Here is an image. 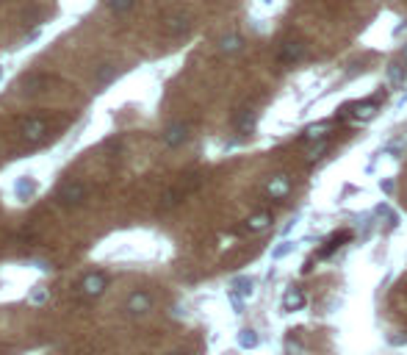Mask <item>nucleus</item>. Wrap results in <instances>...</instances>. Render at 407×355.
I'll use <instances>...</instances> for the list:
<instances>
[{
	"instance_id": "nucleus-11",
	"label": "nucleus",
	"mask_w": 407,
	"mask_h": 355,
	"mask_svg": "<svg viewBox=\"0 0 407 355\" xmlns=\"http://www.w3.org/2000/svg\"><path fill=\"white\" fill-rule=\"evenodd\" d=\"M269 225H272V214H269V211H260V214H255V217H249L244 228H247L249 233H260V231H266Z\"/></svg>"
},
{
	"instance_id": "nucleus-1",
	"label": "nucleus",
	"mask_w": 407,
	"mask_h": 355,
	"mask_svg": "<svg viewBox=\"0 0 407 355\" xmlns=\"http://www.w3.org/2000/svg\"><path fill=\"white\" fill-rule=\"evenodd\" d=\"M86 197V186L81 181H67L58 192H56V200L61 208H72V206H81Z\"/></svg>"
},
{
	"instance_id": "nucleus-22",
	"label": "nucleus",
	"mask_w": 407,
	"mask_h": 355,
	"mask_svg": "<svg viewBox=\"0 0 407 355\" xmlns=\"http://www.w3.org/2000/svg\"><path fill=\"white\" fill-rule=\"evenodd\" d=\"M324 147H327L324 142H322V145H316V147L310 150V158H319V153H324Z\"/></svg>"
},
{
	"instance_id": "nucleus-16",
	"label": "nucleus",
	"mask_w": 407,
	"mask_h": 355,
	"mask_svg": "<svg viewBox=\"0 0 407 355\" xmlns=\"http://www.w3.org/2000/svg\"><path fill=\"white\" fill-rule=\"evenodd\" d=\"M238 47H241V36H238V33H230V36L222 39V50H224V53H235Z\"/></svg>"
},
{
	"instance_id": "nucleus-19",
	"label": "nucleus",
	"mask_w": 407,
	"mask_h": 355,
	"mask_svg": "<svg viewBox=\"0 0 407 355\" xmlns=\"http://www.w3.org/2000/svg\"><path fill=\"white\" fill-rule=\"evenodd\" d=\"M255 345H258L255 331H244V333H241V347H255Z\"/></svg>"
},
{
	"instance_id": "nucleus-10",
	"label": "nucleus",
	"mask_w": 407,
	"mask_h": 355,
	"mask_svg": "<svg viewBox=\"0 0 407 355\" xmlns=\"http://www.w3.org/2000/svg\"><path fill=\"white\" fill-rule=\"evenodd\" d=\"M302 56H305V44L288 42V44L283 47V53H280V61H283V64H294V61H299Z\"/></svg>"
},
{
	"instance_id": "nucleus-12",
	"label": "nucleus",
	"mask_w": 407,
	"mask_h": 355,
	"mask_svg": "<svg viewBox=\"0 0 407 355\" xmlns=\"http://www.w3.org/2000/svg\"><path fill=\"white\" fill-rule=\"evenodd\" d=\"M106 6L114 17H128L136 8V0H106Z\"/></svg>"
},
{
	"instance_id": "nucleus-14",
	"label": "nucleus",
	"mask_w": 407,
	"mask_h": 355,
	"mask_svg": "<svg viewBox=\"0 0 407 355\" xmlns=\"http://www.w3.org/2000/svg\"><path fill=\"white\" fill-rule=\"evenodd\" d=\"M114 81H117V67H114V64H103L100 72H97V83H100V86H108V83H114Z\"/></svg>"
},
{
	"instance_id": "nucleus-23",
	"label": "nucleus",
	"mask_w": 407,
	"mask_h": 355,
	"mask_svg": "<svg viewBox=\"0 0 407 355\" xmlns=\"http://www.w3.org/2000/svg\"><path fill=\"white\" fill-rule=\"evenodd\" d=\"M6 72H8V67H6V64H0V83L6 81Z\"/></svg>"
},
{
	"instance_id": "nucleus-6",
	"label": "nucleus",
	"mask_w": 407,
	"mask_h": 355,
	"mask_svg": "<svg viewBox=\"0 0 407 355\" xmlns=\"http://www.w3.org/2000/svg\"><path fill=\"white\" fill-rule=\"evenodd\" d=\"M44 133H47V119L33 117V119H28V122L22 125V139H25V142H39Z\"/></svg>"
},
{
	"instance_id": "nucleus-15",
	"label": "nucleus",
	"mask_w": 407,
	"mask_h": 355,
	"mask_svg": "<svg viewBox=\"0 0 407 355\" xmlns=\"http://www.w3.org/2000/svg\"><path fill=\"white\" fill-rule=\"evenodd\" d=\"M44 36H47V28H44V25H39V28H33V31H31V33L22 39V47H36V44H39Z\"/></svg>"
},
{
	"instance_id": "nucleus-18",
	"label": "nucleus",
	"mask_w": 407,
	"mask_h": 355,
	"mask_svg": "<svg viewBox=\"0 0 407 355\" xmlns=\"http://www.w3.org/2000/svg\"><path fill=\"white\" fill-rule=\"evenodd\" d=\"M186 28H189L186 17H175V19H169V31H172V33H183Z\"/></svg>"
},
{
	"instance_id": "nucleus-13",
	"label": "nucleus",
	"mask_w": 407,
	"mask_h": 355,
	"mask_svg": "<svg viewBox=\"0 0 407 355\" xmlns=\"http://www.w3.org/2000/svg\"><path fill=\"white\" fill-rule=\"evenodd\" d=\"M349 239H352V233H349V231H344V233L333 236V239L327 242V247H324V250H319V258H327L330 253H335V250H338V247H341L344 242H349Z\"/></svg>"
},
{
	"instance_id": "nucleus-25",
	"label": "nucleus",
	"mask_w": 407,
	"mask_h": 355,
	"mask_svg": "<svg viewBox=\"0 0 407 355\" xmlns=\"http://www.w3.org/2000/svg\"><path fill=\"white\" fill-rule=\"evenodd\" d=\"M169 355H186V353H169Z\"/></svg>"
},
{
	"instance_id": "nucleus-24",
	"label": "nucleus",
	"mask_w": 407,
	"mask_h": 355,
	"mask_svg": "<svg viewBox=\"0 0 407 355\" xmlns=\"http://www.w3.org/2000/svg\"><path fill=\"white\" fill-rule=\"evenodd\" d=\"M402 58H407V47H405V50H402Z\"/></svg>"
},
{
	"instance_id": "nucleus-21",
	"label": "nucleus",
	"mask_w": 407,
	"mask_h": 355,
	"mask_svg": "<svg viewBox=\"0 0 407 355\" xmlns=\"http://www.w3.org/2000/svg\"><path fill=\"white\" fill-rule=\"evenodd\" d=\"M291 247H294V245H288V242H285V245H283V247H277V250H274L272 256H274V258H283V256H285V253H288Z\"/></svg>"
},
{
	"instance_id": "nucleus-17",
	"label": "nucleus",
	"mask_w": 407,
	"mask_h": 355,
	"mask_svg": "<svg viewBox=\"0 0 407 355\" xmlns=\"http://www.w3.org/2000/svg\"><path fill=\"white\" fill-rule=\"evenodd\" d=\"M330 131V125L327 122H319V125H310L308 131H305V139H324V133Z\"/></svg>"
},
{
	"instance_id": "nucleus-5",
	"label": "nucleus",
	"mask_w": 407,
	"mask_h": 355,
	"mask_svg": "<svg viewBox=\"0 0 407 355\" xmlns=\"http://www.w3.org/2000/svg\"><path fill=\"white\" fill-rule=\"evenodd\" d=\"M266 195L272 200H285L291 195V178L288 175H274L269 183H266Z\"/></svg>"
},
{
	"instance_id": "nucleus-4",
	"label": "nucleus",
	"mask_w": 407,
	"mask_h": 355,
	"mask_svg": "<svg viewBox=\"0 0 407 355\" xmlns=\"http://www.w3.org/2000/svg\"><path fill=\"white\" fill-rule=\"evenodd\" d=\"M153 308V295L150 292H133V295H128V300H125V311L128 314H147Z\"/></svg>"
},
{
	"instance_id": "nucleus-7",
	"label": "nucleus",
	"mask_w": 407,
	"mask_h": 355,
	"mask_svg": "<svg viewBox=\"0 0 407 355\" xmlns=\"http://www.w3.org/2000/svg\"><path fill=\"white\" fill-rule=\"evenodd\" d=\"M164 142H167L169 147H181L183 142H189V125H183V122L169 125V128L164 131Z\"/></svg>"
},
{
	"instance_id": "nucleus-2",
	"label": "nucleus",
	"mask_w": 407,
	"mask_h": 355,
	"mask_svg": "<svg viewBox=\"0 0 407 355\" xmlns=\"http://www.w3.org/2000/svg\"><path fill=\"white\" fill-rule=\"evenodd\" d=\"M36 192H39V181L33 175H19L11 186V195L17 203H31L36 197Z\"/></svg>"
},
{
	"instance_id": "nucleus-20",
	"label": "nucleus",
	"mask_w": 407,
	"mask_h": 355,
	"mask_svg": "<svg viewBox=\"0 0 407 355\" xmlns=\"http://www.w3.org/2000/svg\"><path fill=\"white\" fill-rule=\"evenodd\" d=\"M252 286H255L252 281H235V289H238L244 297H247V295H252Z\"/></svg>"
},
{
	"instance_id": "nucleus-8",
	"label": "nucleus",
	"mask_w": 407,
	"mask_h": 355,
	"mask_svg": "<svg viewBox=\"0 0 407 355\" xmlns=\"http://www.w3.org/2000/svg\"><path fill=\"white\" fill-rule=\"evenodd\" d=\"M347 111H349L358 122H369V119H374V117H377V103H374V100H363V103L349 106Z\"/></svg>"
},
{
	"instance_id": "nucleus-3",
	"label": "nucleus",
	"mask_w": 407,
	"mask_h": 355,
	"mask_svg": "<svg viewBox=\"0 0 407 355\" xmlns=\"http://www.w3.org/2000/svg\"><path fill=\"white\" fill-rule=\"evenodd\" d=\"M106 286H108V278H106L103 272H89V275H83V281H81V295H83V297H97V295L106 292Z\"/></svg>"
},
{
	"instance_id": "nucleus-9",
	"label": "nucleus",
	"mask_w": 407,
	"mask_h": 355,
	"mask_svg": "<svg viewBox=\"0 0 407 355\" xmlns=\"http://www.w3.org/2000/svg\"><path fill=\"white\" fill-rule=\"evenodd\" d=\"M283 308H285V311H299V308H305V292H302V289H288L285 297H283Z\"/></svg>"
}]
</instances>
